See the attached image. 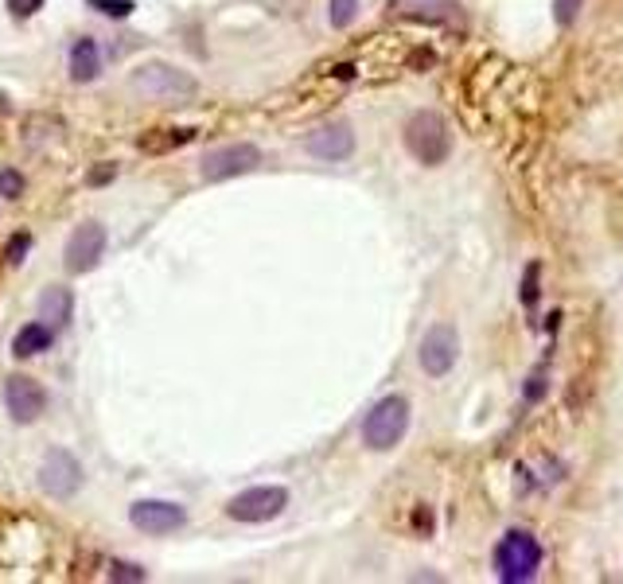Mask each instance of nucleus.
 Here are the masks:
<instances>
[{
    "mask_svg": "<svg viewBox=\"0 0 623 584\" xmlns=\"http://www.w3.org/2000/svg\"><path fill=\"white\" fill-rule=\"evenodd\" d=\"M304 148L312 152V156H320V160H347L351 152H355V137H351V129L347 125H324V129H316Z\"/></svg>",
    "mask_w": 623,
    "mask_h": 584,
    "instance_id": "ddd939ff",
    "label": "nucleus"
},
{
    "mask_svg": "<svg viewBox=\"0 0 623 584\" xmlns=\"http://www.w3.org/2000/svg\"><path fill=\"white\" fill-rule=\"evenodd\" d=\"M359 16V0H331V28H351V20Z\"/></svg>",
    "mask_w": 623,
    "mask_h": 584,
    "instance_id": "f3484780",
    "label": "nucleus"
},
{
    "mask_svg": "<svg viewBox=\"0 0 623 584\" xmlns=\"http://www.w3.org/2000/svg\"><path fill=\"white\" fill-rule=\"evenodd\" d=\"M113 172H117V168H98V172H90V183H94V187H98V183H110L113 180Z\"/></svg>",
    "mask_w": 623,
    "mask_h": 584,
    "instance_id": "a878e982",
    "label": "nucleus"
},
{
    "mask_svg": "<svg viewBox=\"0 0 623 584\" xmlns=\"http://www.w3.org/2000/svg\"><path fill=\"white\" fill-rule=\"evenodd\" d=\"M257 164H261V148L238 141V145H222V148L203 152V160H199V176H203L207 183H222V180H234V176L254 172Z\"/></svg>",
    "mask_w": 623,
    "mask_h": 584,
    "instance_id": "20e7f679",
    "label": "nucleus"
},
{
    "mask_svg": "<svg viewBox=\"0 0 623 584\" xmlns=\"http://www.w3.org/2000/svg\"><path fill=\"white\" fill-rule=\"evenodd\" d=\"M405 148L425 164V168H437L452 156V125L433 110L413 113L405 121Z\"/></svg>",
    "mask_w": 623,
    "mask_h": 584,
    "instance_id": "f03ea898",
    "label": "nucleus"
},
{
    "mask_svg": "<svg viewBox=\"0 0 623 584\" xmlns=\"http://www.w3.org/2000/svg\"><path fill=\"white\" fill-rule=\"evenodd\" d=\"M51 343H55V328L43 324V320H32V324H24V328L16 331V339H12V355H16V359H36V355H43Z\"/></svg>",
    "mask_w": 623,
    "mask_h": 584,
    "instance_id": "dca6fc26",
    "label": "nucleus"
},
{
    "mask_svg": "<svg viewBox=\"0 0 623 584\" xmlns=\"http://www.w3.org/2000/svg\"><path fill=\"white\" fill-rule=\"evenodd\" d=\"M191 141V129H176V137H141V148L145 152H168V148L184 145Z\"/></svg>",
    "mask_w": 623,
    "mask_h": 584,
    "instance_id": "a211bd4d",
    "label": "nucleus"
},
{
    "mask_svg": "<svg viewBox=\"0 0 623 584\" xmlns=\"http://www.w3.org/2000/svg\"><path fill=\"white\" fill-rule=\"evenodd\" d=\"M90 8H98L102 16H113V20H125V16H133V0H90Z\"/></svg>",
    "mask_w": 623,
    "mask_h": 584,
    "instance_id": "6ab92c4d",
    "label": "nucleus"
},
{
    "mask_svg": "<svg viewBox=\"0 0 623 584\" xmlns=\"http://www.w3.org/2000/svg\"><path fill=\"white\" fill-rule=\"evenodd\" d=\"M538 265H526V277H522V304L526 308H534V300H538Z\"/></svg>",
    "mask_w": 623,
    "mask_h": 584,
    "instance_id": "4be33fe9",
    "label": "nucleus"
},
{
    "mask_svg": "<svg viewBox=\"0 0 623 584\" xmlns=\"http://www.w3.org/2000/svg\"><path fill=\"white\" fill-rule=\"evenodd\" d=\"M133 90L137 94H145V98H187V94H195V78L184 71H176V67H168V63H148L141 71L133 74Z\"/></svg>",
    "mask_w": 623,
    "mask_h": 584,
    "instance_id": "0eeeda50",
    "label": "nucleus"
},
{
    "mask_svg": "<svg viewBox=\"0 0 623 584\" xmlns=\"http://www.w3.org/2000/svg\"><path fill=\"white\" fill-rule=\"evenodd\" d=\"M4 409L12 413L16 425H32L47 409V390L28 374H12L4 378Z\"/></svg>",
    "mask_w": 623,
    "mask_h": 584,
    "instance_id": "6e6552de",
    "label": "nucleus"
},
{
    "mask_svg": "<svg viewBox=\"0 0 623 584\" xmlns=\"http://www.w3.org/2000/svg\"><path fill=\"white\" fill-rule=\"evenodd\" d=\"M4 4H8V12L16 20H32L39 8H43V0H4Z\"/></svg>",
    "mask_w": 623,
    "mask_h": 584,
    "instance_id": "b1692460",
    "label": "nucleus"
},
{
    "mask_svg": "<svg viewBox=\"0 0 623 584\" xmlns=\"http://www.w3.org/2000/svg\"><path fill=\"white\" fill-rule=\"evenodd\" d=\"M129 522L141 534H176L187 526V511L180 503H164V499H141L129 507Z\"/></svg>",
    "mask_w": 623,
    "mask_h": 584,
    "instance_id": "9b49d317",
    "label": "nucleus"
},
{
    "mask_svg": "<svg viewBox=\"0 0 623 584\" xmlns=\"http://www.w3.org/2000/svg\"><path fill=\"white\" fill-rule=\"evenodd\" d=\"M542 569V546L530 530H507L495 546V577L507 584L534 581Z\"/></svg>",
    "mask_w": 623,
    "mask_h": 584,
    "instance_id": "f257e3e1",
    "label": "nucleus"
},
{
    "mask_svg": "<svg viewBox=\"0 0 623 584\" xmlns=\"http://www.w3.org/2000/svg\"><path fill=\"white\" fill-rule=\"evenodd\" d=\"M110 581H133L141 584L148 581V573L141 569V565H125V561H110Z\"/></svg>",
    "mask_w": 623,
    "mask_h": 584,
    "instance_id": "412c9836",
    "label": "nucleus"
},
{
    "mask_svg": "<svg viewBox=\"0 0 623 584\" xmlns=\"http://www.w3.org/2000/svg\"><path fill=\"white\" fill-rule=\"evenodd\" d=\"M285 507H289L285 487H250V491H242V495H234L226 503V514L234 522H273Z\"/></svg>",
    "mask_w": 623,
    "mask_h": 584,
    "instance_id": "423d86ee",
    "label": "nucleus"
},
{
    "mask_svg": "<svg viewBox=\"0 0 623 584\" xmlns=\"http://www.w3.org/2000/svg\"><path fill=\"white\" fill-rule=\"evenodd\" d=\"M417 359H421V370H425V374L444 378V374L456 366V359H460V335H456V328H452V324L429 328V335L421 339Z\"/></svg>",
    "mask_w": 623,
    "mask_h": 584,
    "instance_id": "9d476101",
    "label": "nucleus"
},
{
    "mask_svg": "<svg viewBox=\"0 0 623 584\" xmlns=\"http://www.w3.org/2000/svg\"><path fill=\"white\" fill-rule=\"evenodd\" d=\"M106 254V226L102 222H82L74 226L71 242H67V269L71 273H90Z\"/></svg>",
    "mask_w": 623,
    "mask_h": 584,
    "instance_id": "f8f14e48",
    "label": "nucleus"
},
{
    "mask_svg": "<svg viewBox=\"0 0 623 584\" xmlns=\"http://www.w3.org/2000/svg\"><path fill=\"white\" fill-rule=\"evenodd\" d=\"M390 12L402 16V20L448 28V32H464L468 28V12H464L460 0H390Z\"/></svg>",
    "mask_w": 623,
    "mask_h": 584,
    "instance_id": "39448f33",
    "label": "nucleus"
},
{
    "mask_svg": "<svg viewBox=\"0 0 623 584\" xmlns=\"http://www.w3.org/2000/svg\"><path fill=\"white\" fill-rule=\"evenodd\" d=\"M28 250H32V234H16V238L8 242V254L4 257H8V265H20Z\"/></svg>",
    "mask_w": 623,
    "mask_h": 584,
    "instance_id": "5701e85b",
    "label": "nucleus"
},
{
    "mask_svg": "<svg viewBox=\"0 0 623 584\" xmlns=\"http://www.w3.org/2000/svg\"><path fill=\"white\" fill-rule=\"evenodd\" d=\"M0 195L4 199H20L24 195V176L16 168H0Z\"/></svg>",
    "mask_w": 623,
    "mask_h": 584,
    "instance_id": "aec40b11",
    "label": "nucleus"
},
{
    "mask_svg": "<svg viewBox=\"0 0 623 584\" xmlns=\"http://www.w3.org/2000/svg\"><path fill=\"white\" fill-rule=\"evenodd\" d=\"M102 74V51H98V43L90 36L74 39L71 47V78L78 86H86V82H94Z\"/></svg>",
    "mask_w": 623,
    "mask_h": 584,
    "instance_id": "2eb2a0df",
    "label": "nucleus"
},
{
    "mask_svg": "<svg viewBox=\"0 0 623 584\" xmlns=\"http://www.w3.org/2000/svg\"><path fill=\"white\" fill-rule=\"evenodd\" d=\"M74 316V296L71 289H59V285H51V289H43L39 296V320L43 324H51V328H67Z\"/></svg>",
    "mask_w": 623,
    "mask_h": 584,
    "instance_id": "4468645a",
    "label": "nucleus"
},
{
    "mask_svg": "<svg viewBox=\"0 0 623 584\" xmlns=\"http://www.w3.org/2000/svg\"><path fill=\"white\" fill-rule=\"evenodd\" d=\"M39 487H43L51 499H71L74 491L82 487V464L74 460L71 452L51 448L47 460L39 464Z\"/></svg>",
    "mask_w": 623,
    "mask_h": 584,
    "instance_id": "1a4fd4ad",
    "label": "nucleus"
},
{
    "mask_svg": "<svg viewBox=\"0 0 623 584\" xmlns=\"http://www.w3.org/2000/svg\"><path fill=\"white\" fill-rule=\"evenodd\" d=\"M577 12H581V0H557V4H553L557 24H573V20H577Z\"/></svg>",
    "mask_w": 623,
    "mask_h": 584,
    "instance_id": "393cba45",
    "label": "nucleus"
},
{
    "mask_svg": "<svg viewBox=\"0 0 623 584\" xmlns=\"http://www.w3.org/2000/svg\"><path fill=\"white\" fill-rule=\"evenodd\" d=\"M409 429V402L402 394H386L382 402L370 405L367 421H363V444L374 452H390L398 448Z\"/></svg>",
    "mask_w": 623,
    "mask_h": 584,
    "instance_id": "7ed1b4c3",
    "label": "nucleus"
}]
</instances>
